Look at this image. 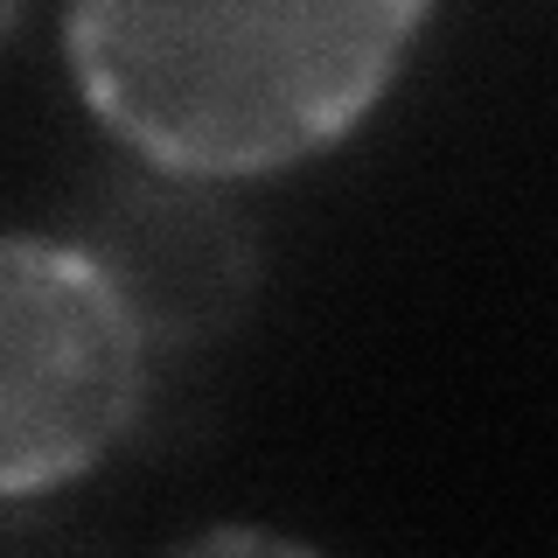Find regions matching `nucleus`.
I'll list each match as a JSON object with an SVG mask.
<instances>
[{"mask_svg":"<svg viewBox=\"0 0 558 558\" xmlns=\"http://www.w3.org/2000/svg\"><path fill=\"white\" fill-rule=\"evenodd\" d=\"M147 342L70 238H0V496L98 461L140 412Z\"/></svg>","mask_w":558,"mask_h":558,"instance_id":"nucleus-2","label":"nucleus"},{"mask_svg":"<svg viewBox=\"0 0 558 558\" xmlns=\"http://www.w3.org/2000/svg\"><path fill=\"white\" fill-rule=\"evenodd\" d=\"M14 14H22V0H0V35L14 28Z\"/></svg>","mask_w":558,"mask_h":558,"instance_id":"nucleus-4","label":"nucleus"},{"mask_svg":"<svg viewBox=\"0 0 558 558\" xmlns=\"http://www.w3.org/2000/svg\"><path fill=\"white\" fill-rule=\"evenodd\" d=\"M70 244L105 272L147 349H189L223 336L258 279L252 231L217 196V174L161 161L98 182L92 203L77 209Z\"/></svg>","mask_w":558,"mask_h":558,"instance_id":"nucleus-3","label":"nucleus"},{"mask_svg":"<svg viewBox=\"0 0 558 558\" xmlns=\"http://www.w3.org/2000/svg\"><path fill=\"white\" fill-rule=\"evenodd\" d=\"M433 0H70V70L140 161L266 174L342 140Z\"/></svg>","mask_w":558,"mask_h":558,"instance_id":"nucleus-1","label":"nucleus"}]
</instances>
